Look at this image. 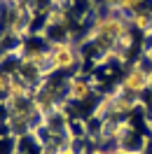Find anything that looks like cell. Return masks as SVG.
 <instances>
[{"label":"cell","instance_id":"cell-1","mask_svg":"<svg viewBox=\"0 0 152 154\" xmlns=\"http://www.w3.org/2000/svg\"><path fill=\"white\" fill-rule=\"evenodd\" d=\"M131 33V19L124 17L122 12H103L96 14L89 23V30L84 35V42L98 49V54H108L117 47V42Z\"/></svg>","mask_w":152,"mask_h":154},{"label":"cell","instance_id":"cell-2","mask_svg":"<svg viewBox=\"0 0 152 154\" xmlns=\"http://www.w3.org/2000/svg\"><path fill=\"white\" fill-rule=\"evenodd\" d=\"M49 63H52V70L59 72V70H70L80 63V51H77V45L70 42V40H54L49 42Z\"/></svg>","mask_w":152,"mask_h":154},{"label":"cell","instance_id":"cell-3","mask_svg":"<svg viewBox=\"0 0 152 154\" xmlns=\"http://www.w3.org/2000/svg\"><path fill=\"white\" fill-rule=\"evenodd\" d=\"M150 87H152V70H147L143 63H136L122 77L117 89H122L124 94H131V96H143Z\"/></svg>","mask_w":152,"mask_h":154},{"label":"cell","instance_id":"cell-4","mask_svg":"<svg viewBox=\"0 0 152 154\" xmlns=\"http://www.w3.org/2000/svg\"><path fill=\"white\" fill-rule=\"evenodd\" d=\"M94 96V84L82 75L68 77L66 79V100L70 103H84Z\"/></svg>","mask_w":152,"mask_h":154},{"label":"cell","instance_id":"cell-5","mask_svg":"<svg viewBox=\"0 0 152 154\" xmlns=\"http://www.w3.org/2000/svg\"><path fill=\"white\" fill-rule=\"evenodd\" d=\"M129 19H131V26H136L138 30H143V33H152V10L141 7V10L133 12Z\"/></svg>","mask_w":152,"mask_h":154},{"label":"cell","instance_id":"cell-6","mask_svg":"<svg viewBox=\"0 0 152 154\" xmlns=\"http://www.w3.org/2000/svg\"><path fill=\"white\" fill-rule=\"evenodd\" d=\"M12 82H14V72H7V70H0V100L5 103V98L10 96Z\"/></svg>","mask_w":152,"mask_h":154},{"label":"cell","instance_id":"cell-7","mask_svg":"<svg viewBox=\"0 0 152 154\" xmlns=\"http://www.w3.org/2000/svg\"><path fill=\"white\" fill-rule=\"evenodd\" d=\"M89 154H119V152H112V149H105V147H94Z\"/></svg>","mask_w":152,"mask_h":154},{"label":"cell","instance_id":"cell-8","mask_svg":"<svg viewBox=\"0 0 152 154\" xmlns=\"http://www.w3.org/2000/svg\"><path fill=\"white\" fill-rule=\"evenodd\" d=\"M30 0H10V5H28Z\"/></svg>","mask_w":152,"mask_h":154}]
</instances>
